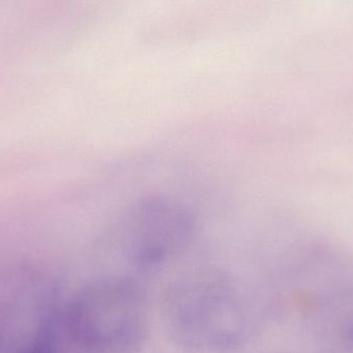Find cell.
Masks as SVG:
<instances>
[{"label":"cell","mask_w":353,"mask_h":353,"mask_svg":"<svg viewBox=\"0 0 353 353\" xmlns=\"http://www.w3.org/2000/svg\"><path fill=\"white\" fill-rule=\"evenodd\" d=\"M64 341L74 353H140L150 332V307L128 276L85 284L62 311Z\"/></svg>","instance_id":"7a4b0ae2"},{"label":"cell","mask_w":353,"mask_h":353,"mask_svg":"<svg viewBox=\"0 0 353 353\" xmlns=\"http://www.w3.org/2000/svg\"><path fill=\"white\" fill-rule=\"evenodd\" d=\"M194 221L188 211L165 201H151L134 209L122 227L124 258L140 269L176 260L191 244Z\"/></svg>","instance_id":"3957f363"},{"label":"cell","mask_w":353,"mask_h":353,"mask_svg":"<svg viewBox=\"0 0 353 353\" xmlns=\"http://www.w3.org/2000/svg\"><path fill=\"white\" fill-rule=\"evenodd\" d=\"M161 315L170 340L185 353L241 352L257 327L250 292L220 269L176 278L163 294Z\"/></svg>","instance_id":"6da1fadb"}]
</instances>
